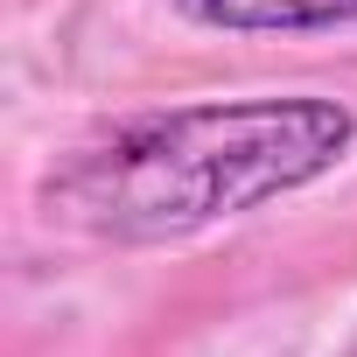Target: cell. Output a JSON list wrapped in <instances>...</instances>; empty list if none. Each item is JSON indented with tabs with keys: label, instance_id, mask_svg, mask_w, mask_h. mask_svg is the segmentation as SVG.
Returning a JSON list of instances; mask_svg holds the SVG:
<instances>
[{
	"label": "cell",
	"instance_id": "obj_2",
	"mask_svg": "<svg viewBox=\"0 0 357 357\" xmlns=\"http://www.w3.org/2000/svg\"><path fill=\"white\" fill-rule=\"evenodd\" d=\"M168 8L225 36H315L357 22V0H168Z\"/></svg>",
	"mask_w": 357,
	"mask_h": 357
},
{
	"label": "cell",
	"instance_id": "obj_1",
	"mask_svg": "<svg viewBox=\"0 0 357 357\" xmlns=\"http://www.w3.org/2000/svg\"><path fill=\"white\" fill-rule=\"evenodd\" d=\"M357 147L343 98H204L112 126L43 175V218L112 245H168L294 197Z\"/></svg>",
	"mask_w": 357,
	"mask_h": 357
}]
</instances>
